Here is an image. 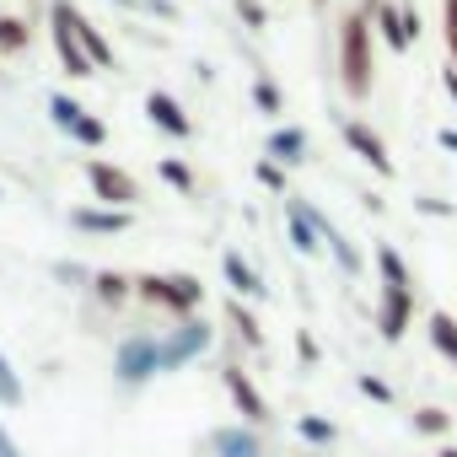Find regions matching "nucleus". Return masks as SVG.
Returning a JSON list of instances; mask_svg holds the SVG:
<instances>
[{
  "label": "nucleus",
  "mask_w": 457,
  "mask_h": 457,
  "mask_svg": "<svg viewBox=\"0 0 457 457\" xmlns=\"http://www.w3.org/2000/svg\"><path fill=\"white\" fill-rule=\"evenodd\" d=\"M113 377L119 387H145L151 377H162V361H156V334H124L119 350H113Z\"/></svg>",
  "instance_id": "4"
},
{
  "label": "nucleus",
  "mask_w": 457,
  "mask_h": 457,
  "mask_svg": "<svg viewBox=\"0 0 457 457\" xmlns=\"http://www.w3.org/2000/svg\"><path fill=\"white\" fill-rule=\"evenodd\" d=\"M307 145H312V140H307V129L286 124V129H275V135H270V145H264V151H270V162H275V167H296V162H307Z\"/></svg>",
  "instance_id": "19"
},
{
  "label": "nucleus",
  "mask_w": 457,
  "mask_h": 457,
  "mask_svg": "<svg viewBox=\"0 0 457 457\" xmlns=\"http://www.w3.org/2000/svg\"><path fill=\"white\" fill-rule=\"evenodd\" d=\"M436 457H457V446H441V452H436Z\"/></svg>",
  "instance_id": "42"
},
{
  "label": "nucleus",
  "mask_w": 457,
  "mask_h": 457,
  "mask_svg": "<svg viewBox=\"0 0 457 457\" xmlns=\"http://www.w3.org/2000/svg\"><path fill=\"white\" fill-rule=\"evenodd\" d=\"M28 44H33V28H28V17H0V60H17V54H28Z\"/></svg>",
  "instance_id": "23"
},
{
  "label": "nucleus",
  "mask_w": 457,
  "mask_h": 457,
  "mask_svg": "<svg viewBox=\"0 0 457 457\" xmlns=\"http://www.w3.org/2000/svg\"><path fill=\"white\" fill-rule=\"evenodd\" d=\"M113 6H129V12H140V0H113Z\"/></svg>",
  "instance_id": "41"
},
{
  "label": "nucleus",
  "mask_w": 457,
  "mask_h": 457,
  "mask_svg": "<svg viewBox=\"0 0 457 457\" xmlns=\"http://www.w3.org/2000/svg\"><path fill=\"white\" fill-rule=\"evenodd\" d=\"M253 103H259V113H270V119L286 113V97H280V87H275L270 76H253Z\"/></svg>",
  "instance_id": "28"
},
{
  "label": "nucleus",
  "mask_w": 457,
  "mask_h": 457,
  "mask_svg": "<svg viewBox=\"0 0 457 457\" xmlns=\"http://www.w3.org/2000/svg\"><path fill=\"white\" fill-rule=\"evenodd\" d=\"M103 307H124L135 296V275H119V270H92V286H87Z\"/></svg>",
  "instance_id": "20"
},
{
  "label": "nucleus",
  "mask_w": 457,
  "mask_h": 457,
  "mask_svg": "<svg viewBox=\"0 0 457 457\" xmlns=\"http://www.w3.org/2000/svg\"><path fill=\"white\" fill-rule=\"evenodd\" d=\"M204 457H270V446H264V436L253 430V425H215L210 436H204Z\"/></svg>",
  "instance_id": "10"
},
{
  "label": "nucleus",
  "mask_w": 457,
  "mask_h": 457,
  "mask_svg": "<svg viewBox=\"0 0 457 457\" xmlns=\"http://www.w3.org/2000/svg\"><path fill=\"white\" fill-rule=\"evenodd\" d=\"M140 12H151V17H167V22H178V6H172V0H140Z\"/></svg>",
  "instance_id": "35"
},
{
  "label": "nucleus",
  "mask_w": 457,
  "mask_h": 457,
  "mask_svg": "<svg viewBox=\"0 0 457 457\" xmlns=\"http://www.w3.org/2000/svg\"><path fill=\"white\" fill-rule=\"evenodd\" d=\"M371 22H377L382 44H387L393 54H409V49H414V38H409V28H403V6H387V0H377V6H371Z\"/></svg>",
  "instance_id": "17"
},
{
  "label": "nucleus",
  "mask_w": 457,
  "mask_h": 457,
  "mask_svg": "<svg viewBox=\"0 0 457 457\" xmlns=\"http://www.w3.org/2000/svg\"><path fill=\"white\" fill-rule=\"evenodd\" d=\"M296 436H302L307 446L328 452V446L339 441V425H334V420H323V414H296Z\"/></svg>",
  "instance_id": "24"
},
{
  "label": "nucleus",
  "mask_w": 457,
  "mask_h": 457,
  "mask_svg": "<svg viewBox=\"0 0 457 457\" xmlns=\"http://www.w3.org/2000/svg\"><path fill=\"white\" fill-rule=\"evenodd\" d=\"M414 323V286H382V302H377V334L387 345H398Z\"/></svg>",
  "instance_id": "9"
},
{
  "label": "nucleus",
  "mask_w": 457,
  "mask_h": 457,
  "mask_svg": "<svg viewBox=\"0 0 457 457\" xmlns=\"http://www.w3.org/2000/svg\"><path fill=\"white\" fill-rule=\"evenodd\" d=\"M312 6H323V0H312Z\"/></svg>",
  "instance_id": "43"
},
{
  "label": "nucleus",
  "mask_w": 457,
  "mask_h": 457,
  "mask_svg": "<svg viewBox=\"0 0 457 457\" xmlns=\"http://www.w3.org/2000/svg\"><path fill=\"white\" fill-rule=\"evenodd\" d=\"M220 275H226V286H232V296H264L259 270H253L237 248H226V253H220Z\"/></svg>",
  "instance_id": "18"
},
{
  "label": "nucleus",
  "mask_w": 457,
  "mask_h": 457,
  "mask_svg": "<svg viewBox=\"0 0 457 457\" xmlns=\"http://www.w3.org/2000/svg\"><path fill=\"white\" fill-rule=\"evenodd\" d=\"M452 414L446 409H414V436H446Z\"/></svg>",
  "instance_id": "29"
},
{
  "label": "nucleus",
  "mask_w": 457,
  "mask_h": 457,
  "mask_svg": "<svg viewBox=\"0 0 457 457\" xmlns=\"http://www.w3.org/2000/svg\"><path fill=\"white\" fill-rule=\"evenodd\" d=\"M81 172H87V183H92V199H97V204H108V210H135L140 183H135L124 167H113V162H103V156H87V162H81Z\"/></svg>",
  "instance_id": "5"
},
{
  "label": "nucleus",
  "mask_w": 457,
  "mask_h": 457,
  "mask_svg": "<svg viewBox=\"0 0 457 457\" xmlns=\"http://www.w3.org/2000/svg\"><path fill=\"white\" fill-rule=\"evenodd\" d=\"M28 6H33V0H28Z\"/></svg>",
  "instance_id": "44"
},
{
  "label": "nucleus",
  "mask_w": 457,
  "mask_h": 457,
  "mask_svg": "<svg viewBox=\"0 0 457 457\" xmlns=\"http://www.w3.org/2000/svg\"><path fill=\"white\" fill-rule=\"evenodd\" d=\"M355 387H361V398H371V403H393V387H387L377 371H361V377H355Z\"/></svg>",
  "instance_id": "30"
},
{
  "label": "nucleus",
  "mask_w": 457,
  "mask_h": 457,
  "mask_svg": "<svg viewBox=\"0 0 457 457\" xmlns=\"http://www.w3.org/2000/svg\"><path fill=\"white\" fill-rule=\"evenodd\" d=\"M312 226H318V237H323V243H328V253H334V264H339V270H345V275H350V280H355V275H361V270H366V259H361V253H355V243H350V237H345V232H339V226H334V220H328V215H323V210H318V204H312Z\"/></svg>",
  "instance_id": "15"
},
{
  "label": "nucleus",
  "mask_w": 457,
  "mask_h": 457,
  "mask_svg": "<svg viewBox=\"0 0 457 457\" xmlns=\"http://www.w3.org/2000/svg\"><path fill=\"white\" fill-rule=\"evenodd\" d=\"M145 119H151L162 135H172V140H194V119L183 113V103H178L172 92H151V97H145Z\"/></svg>",
  "instance_id": "13"
},
{
  "label": "nucleus",
  "mask_w": 457,
  "mask_h": 457,
  "mask_svg": "<svg viewBox=\"0 0 457 457\" xmlns=\"http://www.w3.org/2000/svg\"><path fill=\"white\" fill-rule=\"evenodd\" d=\"M377 275H382V286H414V280H409V264H403L387 243H377Z\"/></svg>",
  "instance_id": "27"
},
{
  "label": "nucleus",
  "mask_w": 457,
  "mask_h": 457,
  "mask_svg": "<svg viewBox=\"0 0 457 457\" xmlns=\"http://www.w3.org/2000/svg\"><path fill=\"white\" fill-rule=\"evenodd\" d=\"M65 12H71V0H49V38H54V54H60V65H65V76H71V81H87V76H97V65H92L87 49L76 44Z\"/></svg>",
  "instance_id": "8"
},
{
  "label": "nucleus",
  "mask_w": 457,
  "mask_h": 457,
  "mask_svg": "<svg viewBox=\"0 0 457 457\" xmlns=\"http://www.w3.org/2000/svg\"><path fill=\"white\" fill-rule=\"evenodd\" d=\"M237 17H243L248 28H270V17H264V6H259V0H237Z\"/></svg>",
  "instance_id": "33"
},
{
  "label": "nucleus",
  "mask_w": 457,
  "mask_h": 457,
  "mask_svg": "<svg viewBox=\"0 0 457 457\" xmlns=\"http://www.w3.org/2000/svg\"><path fill=\"white\" fill-rule=\"evenodd\" d=\"M22 403H28V387H22V377H17L12 355L0 350V409H22Z\"/></svg>",
  "instance_id": "25"
},
{
  "label": "nucleus",
  "mask_w": 457,
  "mask_h": 457,
  "mask_svg": "<svg viewBox=\"0 0 457 457\" xmlns=\"http://www.w3.org/2000/svg\"><path fill=\"white\" fill-rule=\"evenodd\" d=\"M253 172H259V183H264V188H270V194H280V199H286V172H280V167H275V162H270V156H264V162H259V167H253Z\"/></svg>",
  "instance_id": "31"
},
{
  "label": "nucleus",
  "mask_w": 457,
  "mask_h": 457,
  "mask_svg": "<svg viewBox=\"0 0 457 457\" xmlns=\"http://www.w3.org/2000/svg\"><path fill=\"white\" fill-rule=\"evenodd\" d=\"M135 296L151 307H167L172 318H194L204 307V286L194 275H135Z\"/></svg>",
  "instance_id": "2"
},
{
  "label": "nucleus",
  "mask_w": 457,
  "mask_h": 457,
  "mask_svg": "<svg viewBox=\"0 0 457 457\" xmlns=\"http://www.w3.org/2000/svg\"><path fill=\"white\" fill-rule=\"evenodd\" d=\"M286 237H291V248H296V253H307V259L323 248L318 226H312V204H307V199H296V194H286Z\"/></svg>",
  "instance_id": "14"
},
{
  "label": "nucleus",
  "mask_w": 457,
  "mask_h": 457,
  "mask_svg": "<svg viewBox=\"0 0 457 457\" xmlns=\"http://www.w3.org/2000/svg\"><path fill=\"white\" fill-rule=\"evenodd\" d=\"M0 457H22V446H17V436L6 430V420H0Z\"/></svg>",
  "instance_id": "37"
},
{
  "label": "nucleus",
  "mask_w": 457,
  "mask_h": 457,
  "mask_svg": "<svg viewBox=\"0 0 457 457\" xmlns=\"http://www.w3.org/2000/svg\"><path fill=\"white\" fill-rule=\"evenodd\" d=\"M71 226L87 237H119L135 226V210H108V204H76L71 210Z\"/></svg>",
  "instance_id": "12"
},
{
  "label": "nucleus",
  "mask_w": 457,
  "mask_h": 457,
  "mask_svg": "<svg viewBox=\"0 0 457 457\" xmlns=\"http://www.w3.org/2000/svg\"><path fill=\"white\" fill-rule=\"evenodd\" d=\"M446 44H452V65H457V0H446Z\"/></svg>",
  "instance_id": "36"
},
{
  "label": "nucleus",
  "mask_w": 457,
  "mask_h": 457,
  "mask_svg": "<svg viewBox=\"0 0 457 457\" xmlns=\"http://www.w3.org/2000/svg\"><path fill=\"white\" fill-rule=\"evenodd\" d=\"M54 280H65V286H92V270H81V264H54Z\"/></svg>",
  "instance_id": "32"
},
{
  "label": "nucleus",
  "mask_w": 457,
  "mask_h": 457,
  "mask_svg": "<svg viewBox=\"0 0 457 457\" xmlns=\"http://www.w3.org/2000/svg\"><path fill=\"white\" fill-rule=\"evenodd\" d=\"M49 119H54V129H65L76 145H87V151H97L103 140H108V124L103 119H92V108H81L76 97H65V92H49Z\"/></svg>",
  "instance_id": "7"
},
{
  "label": "nucleus",
  "mask_w": 457,
  "mask_h": 457,
  "mask_svg": "<svg viewBox=\"0 0 457 457\" xmlns=\"http://www.w3.org/2000/svg\"><path fill=\"white\" fill-rule=\"evenodd\" d=\"M296 350H302V361H307V366L318 361V345H312V334H302V339H296Z\"/></svg>",
  "instance_id": "38"
},
{
  "label": "nucleus",
  "mask_w": 457,
  "mask_h": 457,
  "mask_svg": "<svg viewBox=\"0 0 457 457\" xmlns=\"http://www.w3.org/2000/svg\"><path fill=\"white\" fill-rule=\"evenodd\" d=\"M220 387H226V398H232V409L243 414V425H253V430H259V425H270V420H275V414H270V398H264V393H259V382L243 371V361H226V366H220Z\"/></svg>",
  "instance_id": "6"
},
{
  "label": "nucleus",
  "mask_w": 457,
  "mask_h": 457,
  "mask_svg": "<svg viewBox=\"0 0 457 457\" xmlns=\"http://www.w3.org/2000/svg\"><path fill=\"white\" fill-rule=\"evenodd\" d=\"M65 17H71V33H76V44L87 49V60H92L97 71H108V65H113V44H108V38H103V33H97V28L81 17V6H76V0H71V12H65Z\"/></svg>",
  "instance_id": "16"
},
{
  "label": "nucleus",
  "mask_w": 457,
  "mask_h": 457,
  "mask_svg": "<svg viewBox=\"0 0 457 457\" xmlns=\"http://www.w3.org/2000/svg\"><path fill=\"white\" fill-rule=\"evenodd\" d=\"M446 92H452V103H457V65L446 71Z\"/></svg>",
  "instance_id": "40"
},
{
  "label": "nucleus",
  "mask_w": 457,
  "mask_h": 457,
  "mask_svg": "<svg viewBox=\"0 0 457 457\" xmlns=\"http://www.w3.org/2000/svg\"><path fill=\"white\" fill-rule=\"evenodd\" d=\"M414 210H420V215H441V220L457 215V204H446V199H414Z\"/></svg>",
  "instance_id": "34"
},
{
  "label": "nucleus",
  "mask_w": 457,
  "mask_h": 457,
  "mask_svg": "<svg viewBox=\"0 0 457 457\" xmlns=\"http://www.w3.org/2000/svg\"><path fill=\"white\" fill-rule=\"evenodd\" d=\"M156 172H162V183H172L178 194H188V199L199 194V178H194V172H188L178 156H162V162H156Z\"/></svg>",
  "instance_id": "26"
},
{
  "label": "nucleus",
  "mask_w": 457,
  "mask_h": 457,
  "mask_svg": "<svg viewBox=\"0 0 457 457\" xmlns=\"http://www.w3.org/2000/svg\"><path fill=\"white\" fill-rule=\"evenodd\" d=\"M371 6L377 0H366V6H355L345 22H339V76H345V92L355 103L371 97Z\"/></svg>",
  "instance_id": "1"
},
{
  "label": "nucleus",
  "mask_w": 457,
  "mask_h": 457,
  "mask_svg": "<svg viewBox=\"0 0 457 457\" xmlns=\"http://www.w3.org/2000/svg\"><path fill=\"white\" fill-rule=\"evenodd\" d=\"M210 345H215V328H204V318H178V328L156 334V361H162V371H183Z\"/></svg>",
  "instance_id": "3"
},
{
  "label": "nucleus",
  "mask_w": 457,
  "mask_h": 457,
  "mask_svg": "<svg viewBox=\"0 0 457 457\" xmlns=\"http://www.w3.org/2000/svg\"><path fill=\"white\" fill-rule=\"evenodd\" d=\"M339 135H345V145L377 172V178H393V156H387V145H382V135L371 129V124H361V119H345L339 124Z\"/></svg>",
  "instance_id": "11"
},
{
  "label": "nucleus",
  "mask_w": 457,
  "mask_h": 457,
  "mask_svg": "<svg viewBox=\"0 0 457 457\" xmlns=\"http://www.w3.org/2000/svg\"><path fill=\"white\" fill-rule=\"evenodd\" d=\"M226 323H232V334H237L248 350H264V328H259V318H253V307H248L243 296L226 302Z\"/></svg>",
  "instance_id": "21"
},
{
  "label": "nucleus",
  "mask_w": 457,
  "mask_h": 457,
  "mask_svg": "<svg viewBox=\"0 0 457 457\" xmlns=\"http://www.w3.org/2000/svg\"><path fill=\"white\" fill-rule=\"evenodd\" d=\"M436 140H441V145H446V151H457V129H441V135H436Z\"/></svg>",
  "instance_id": "39"
},
{
  "label": "nucleus",
  "mask_w": 457,
  "mask_h": 457,
  "mask_svg": "<svg viewBox=\"0 0 457 457\" xmlns=\"http://www.w3.org/2000/svg\"><path fill=\"white\" fill-rule=\"evenodd\" d=\"M425 334H430L436 355H441L446 366H457V323H452V312H430V318H425Z\"/></svg>",
  "instance_id": "22"
}]
</instances>
